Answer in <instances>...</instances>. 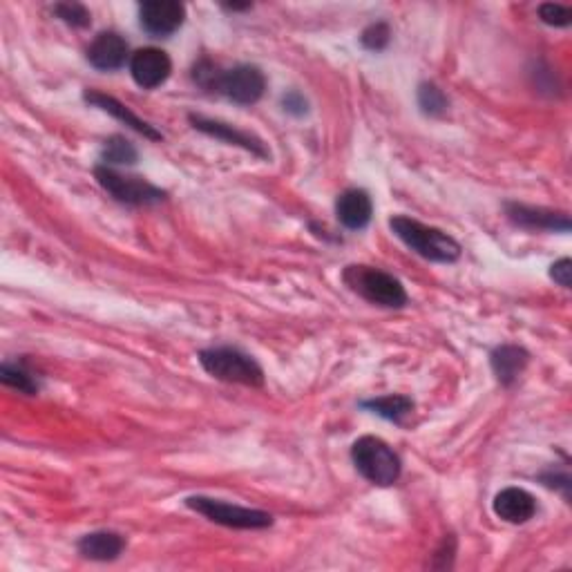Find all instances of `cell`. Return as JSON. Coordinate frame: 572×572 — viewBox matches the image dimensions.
Here are the masks:
<instances>
[{
	"label": "cell",
	"instance_id": "obj_2",
	"mask_svg": "<svg viewBox=\"0 0 572 572\" xmlns=\"http://www.w3.org/2000/svg\"><path fill=\"white\" fill-rule=\"evenodd\" d=\"M342 282H345L351 291L358 293L371 304L387 309H400L407 304V291L403 282L394 278L392 273L380 271L376 266L367 264H351L342 271Z\"/></svg>",
	"mask_w": 572,
	"mask_h": 572
},
{
	"label": "cell",
	"instance_id": "obj_12",
	"mask_svg": "<svg viewBox=\"0 0 572 572\" xmlns=\"http://www.w3.org/2000/svg\"><path fill=\"white\" fill-rule=\"evenodd\" d=\"M492 508L499 519L519 526V523H528L532 517H535L537 499L523 488H505L497 494V497H494Z\"/></svg>",
	"mask_w": 572,
	"mask_h": 572
},
{
	"label": "cell",
	"instance_id": "obj_4",
	"mask_svg": "<svg viewBox=\"0 0 572 572\" xmlns=\"http://www.w3.org/2000/svg\"><path fill=\"white\" fill-rule=\"evenodd\" d=\"M351 461L369 483L389 488L400 479V456L383 438L362 436L351 447Z\"/></svg>",
	"mask_w": 572,
	"mask_h": 572
},
{
	"label": "cell",
	"instance_id": "obj_8",
	"mask_svg": "<svg viewBox=\"0 0 572 572\" xmlns=\"http://www.w3.org/2000/svg\"><path fill=\"white\" fill-rule=\"evenodd\" d=\"M141 27L150 36L166 38L175 34L186 18V7L177 0H148L139 7Z\"/></svg>",
	"mask_w": 572,
	"mask_h": 572
},
{
	"label": "cell",
	"instance_id": "obj_5",
	"mask_svg": "<svg viewBox=\"0 0 572 572\" xmlns=\"http://www.w3.org/2000/svg\"><path fill=\"white\" fill-rule=\"evenodd\" d=\"M186 505L193 512L202 514L208 521L217 523L224 528L235 530H264L273 523V517L269 512L242 508V505H233L211 497H188Z\"/></svg>",
	"mask_w": 572,
	"mask_h": 572
},
{
	"label": "cell",
	"instance_id": "obj_26",
	"mask_svg": "<svg viewBox=\"0 0 572 572\" xmlns=\"http://www.w3.org/2000/svg\"><path fill=\"white\" fill-rule=\"evenodd\" d=\"M541 481L548 485V488H557V490H564V497L568 499V490H570V474L568 470L564 472H555V470H548L546 474H541Z\"/></svg>",
	"mask_w": 572,
	"mask_h": 572
},
{
	"label": "cell",
	"instance_id": "obj_16",
	"mask_svg": "<svg viewBox=\"0 0 572 572\" xmlns=\"http://www.w3.org/2000/svg\"><path fill=\"white\" fill-rule=\"evenodd\" d=\"M530 362V354L523 347L517 345H501L492 351L490 365L494 376H497L503 387H510L519 380V376L526 371Z\"/></svg>",
	"mask_w": 572,
	"mask_h": 572
},
{
	"label": "cell",
	"instance_id": "obj_11",
	"mask_svg": "<svg viewBox=\"0 0 572 572\" xmlns=\"http://www.w3.org/2000/svg\"><path fill=\"white\" fill-rule=\"evenodd\" d=\"M190 123H193V128L204 132L208 137H215V139H222L226 143H231V146H240L244 150L253 152V155L266 159L269 157V150L264 148L262 139H257L251 132H244V130H237L233 126H228V123L222 121H215V119H206V117H199V114H190Z\"/></svg>",
	"mask_w": 572,
	"mask_h": 572
},
{
	"label": "cell",
	"instance_id": "obj_17",
	"mask_svg": "<svg viewBox=\"0 0 572 572\" xmlns=\"http://www.w3.org/2000/svg\"><path fill=\"white\" fill-rule=\"evenodd\" d=\"M81 555L85 559L92 561H114L117 559L123 548H126V539H123L119 532H110V530H101V532H90L76 543Z\"/></svg>",
	"mask_w": 572,
	"mask_h": 572
},
{
	"label": "cell",
	"instance_id": "obj_7",
	"mask_svg": "<svg viewBox=\"0 0 572 572\" xmlns=\"http://www.w3.org/2000/svg\"><path fill=\"white\" fill-rule=\"evenodd\" d=\"M266 90V76L257 65H235L233 70H219L213 92L224 94L226 99L240 106H253L262 99Z\"/></svg>",
	"mask_w": 572,
	"mask_h": 572
},
{
	"label": "cell",
	"instance_id": "obj_20",
	"mask_svg": "<svg viewBox=\"0 0 572 572\" xmlns=\"http://www.w3.org/2000/svg\"><path fill=\"white\" fill-rule=\"evenodd\" d=\"M418 106L429 117H443L450 108V99L445 97V92L438 88L434 83H423L421 88H418Z\"/></svg>",
	"mask_w": 572,
	"mask_h": 572
},
{
	"label": "cell",
	"instance_id": "obj_27",
	"mask_svg": "<svg viewBox=\"0 0 572 572\" xmlns=\"http://www.w3.org/2000/svg\"><path fill=\"white\" fill-rule=\"evenodd\" d=\"M282 106L289 114H295V117H302L307 112V99L302 97L300 92H289L282 97Z\"/></svg>",
	"mask_w": 572,
	"mask_h": 572
},
{
	"label": "cell",
	"instance_id": "obj_23",
	"mask_svg": "<svg viewBox=\"0 0 572 572\" xmlns=\"http://www.w3.org/2000/svg\"><path fill=\"white\" fill-rule=\"evenodd\" d=\"M539 18L550 27H568L572 23V9L559 3H543L539 7Z\"/></svg>",
	"mask_w": 572,
	"mask_h": 572
},
{
	"label": "cell",
	"instance_id": "obj_9",
	"mask_svg": "<svg viewBox=\"0 0 572 572\" xmlns=\"http://www.w3.org/2000/svg\"><path fill=\"white\" fill-rule=\"evenodd\" d=\"M170 72H173V63L164 50L157 47H143L137 50L130 59V74L139 88L155 90L161 83L168 81Z\"/></svg>",
	"mask_w": 572,
	"mask_h": 572
},
{
	"label": "cell",
	"instance_id": "obj_18",
	"mask_svg": "<svg viewBox=\"0 0 572 572\" xmlns=\"http://www.w3.org/2000/svg\"><path fill=\"white\" fill-rule=\"evenodd\" d=\"M362 407L369 409L378 416L387 418V421L400 423L407 414H412L414 409V400L400 394H392V396H383V398H374V400H365Z\"/></svg>",
	"mask_w": 572,
	"mask_h": 572
},
{
	"label": "cell",
	"instance_id": "obj_13",
	"mask_svg": "<svg viewBox=\"0 0 572 572\" xmlns=\"http://www.w3.org/2000/svg\"><path fill=\"white\" fill-rule=\"evenodd\" d=\"M336 215L338 222L349 228V231H362L374 215V204L367 190L362 188H349L338 197L336 202Z\"/></svg>",
	"mask_w": 572,
	"mask_h": 572
},
{
	"label": "cell",
	"instance_id": "obj_6",
	"mask_svg": "<svg viewBox=\"0 0 572 572\" xmlns=\"http://www.w3.org/2000/svg\"><path fill=\"white\" fill-rule=\"evenodd\" d=\"M94 177H97L99 186L112 195L117 202L128 206H150L159 204L166 199V193L157 186H152L150 181L137 175H121L119 170L112 166H97L94 168Z\"/></svg>",
	"mask_w": 572,
	"mask_h": 572
},
{
	"label": "cell",
	"instance_id": "obj_15",
	"mask_svg": "<svg viewBox=\"0 0 572 572\" xmlns=\"http://www.w3.org/2000/svg\"><path fill=\"white\" fill-rule=\"evenodd\" d=\"M85 101L92 103V106L101 108L103 112L112 114L114 119H119L121 123H126V126H130L132 130L139 132V135H143L146 139H152V141L164 139V135H161V132H157L155 128H152L150 123L139 119L135 112H132L128 106H123L119 99L110 97V94H103V92H97V90H88V92H85Z\"/></svg>",
	"mask_w": 572,
	"mask_h": 572
},
{
	"label": "cell",
	"instance_id": "obj_25",
	"mask_svg": "<svg viewBox=\"0 0 572 572\" xmlns=\"http://www.w3.org/2000/svg\"><path fill=\"white\" fill-rule=\"evenodd\" d=\"M550 278L555 280L564 289H570L572 284V262L570 260H559L557 264L550 266Z\"/></svg>",
	"mask_w": 572,
	"mask_h": 572
},
{
	"label": "cell",
	"instance_id": "obj_14",
	"mask_svg": "<svg viewBox=\"0 0 572 572\" xmlns=\"http://www.w3.org/2000/svg\"><path fill=\"white\" fill-rule=\"evenodd\" d=\"M128 59V43L126 38L119 36L117 32H103L94 38L92 45L88 47V61L97 70L112 72L119 70Z\"/></svg>",
	"mask_w": 572,
	"mask_h": 572
},
{
	"label": "cell",
	"instance_id": "obj_3",
	"mask_svg": "<svg viewBox=\"0 0 572 572\" xmlns=\"http://www.w3.org/2000/svg\"><path fill=\"white\" fill-rule=\"evenodd\" d=\"M199 365L204 367L206 374L222 380V383H235L246 387H262L264 371L257 362L233 347H215L206 349L199 354Z\"/></svg>",
	"mask_w": 572,
	"mask_h": 572
},
{
	"label": "cell",
	"instance_id": "obj_19",
	"mask_svg": "<svg viewBox=\"0 0 572 572\" xmlns=\"http://www.w3.org/2000/svg\"><path fill=\"white\" fill-rule=\"evenodd\" d=\"M139 152L126 137H110L101 150L103 166H132L137 161Z\"/></svg>",
	"mask_w": 572,
	"mask_h": 572
},
{
	"label": "cell",
	"instance_id": "obj_21",
	"mask_svg": "<svg viewBox=\"0 0 572 572\" xmlns=\"http://www.w3.org/2000/svg\"><path fill=\"white\" fill-rule=\"evenodd\" d=\"M0 380H3L7 387H14L23 394L34 396L38 392V383L34 376L18 365H3V369H0Z\"/></svg>",
	"mask_w": 572,
	"mask_h": 572
},
{
	"label": "cell",
	"instance_id": "obj_10",
	"mask_svg": "<svg viewBox=\"0 0 572 572\" xmlns=\"http://www.w3.org/2000/svg\"><path fill=\"white\" fill-rule=\"evenodd\" d=\"M505 213H508L510 222L523 228H530V231H555V233L570 231V217L566 213L548 211V208L508 204L505 206Z\"/></svg>",
	"mask_w": 572,
	"mask_h": 572
},
{
	"label": "cell",
	"instance_id": "obj_1",
	"mask_svg": "<svg viewBox=\"0 0 572 572\" xmlns=\"http://www.w3.org/2000/svg\"><path fill=\"white\" fill-rule=\"evenodd\" d=\"M389 226L400 242H405L416 255L425 257L429 262L452 264L461 257V244L447 235L441 228L427 226L418 219L396 215L389 219Z\"/></svg>",
	"mask_w": 572,
	"mask_h": 572
},
{
	"label": "cell",
	"instance_id": "obj_24",
	"mask_svg": "<svg viewBox=\"0 0 572 572\" xmlns=\"http://www.w3.org/2000/svg\"><path fill=\"white\" fill-rule=\"evenodd\" d=\"M54 12L59 18H63L65 23L72 27H88L90 25V12L79 3H61L54 7Z\"/></svg>",
	"mask_w": 572,
	"mask_h": 572
},
{
	"label": "cell",
	"instance_id": "obj_22",
	"mask_svg": "<svg viewBox=\"0 0 572 572\" xmlns=\"http://www.w3.org/2000/svg\"><path fill=\"white\" fill-rule=\"evenodd\" d=\"M360 41H362V47H367L369 52H380V50H385L389 41H392V30H389L387 23H374L362 32Z\"/></svg>",
	"mask_w": 572,
	"mask_h": 572
}]
</instances>
